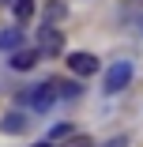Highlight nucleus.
Masks as SVG:
<instances>
[{
  "instance_id": "nucleus-9",
  "label": "nucleus",
  "mask_w": 143,
  "mask_h": 147,
  "mask_svg": "<svg viewBox=\"0 0 143 147\" xmlns=\"http://www.w3.org/2000/svg\"><path fill=\"white\" fill-rule=\"evenodd\" d=\"M64 147H94V143H91V136H83V132H72V136L64 140Z\"/></svg>"
},
{
  "instance_id": "nucleus-3",
  "label": "nucleus",
  "mask_w": 143,
  "mask_h": 147,
  "mask_svg": "<svg viewBox=\"0 0 143 147\" xmlns=\"http://www.w3.org/2000/svg\"><path fill=\"white\" fill-rule=\"evenodd\" d=\"M68 72L79 79H91L98 72V57L94 53H68Z\"/></svg>"
},
{
  "instance_id": "nucleus-1",
  "label": "nucleus",
  "mask_w": 143,
  "mask_h": 147,
  "mask_svg": "<svg viewBox=\"0 0 143 147\" xmlns=\"http://www.w3.org/2000/svg\"><path fill=\"white\" fill-rule=\"evenodd\" d=\"M132 76H136V68H132L128 61L109 64V68H105V79H102V91H105V94H121L124 87L132 83Z\"/></svg>"
},
{
  "instance_id": "nucleus-12",
  "label": "nucleus",
  "mask_w": 143,
  "mask_h": 147,
  "mask_svg": "<svg viewBox=\"0 0 143 147\" xmlns=\"http://www.w3.org/2000/svg\"><path fill=\"white\" fill-rule=\"evenodd\" d=\"M34 147H53V143H34Z\"/></svg>"
},
{
  "instance_id": "nucleus-4",
  "label": "nucleus",
  "mask_w": 143,
  "mask_h": 147,
  "mask_svg": "<svg viewBox=\"0 0 143 147\" xmlns=\"http://www.w3.org/2000/svg\"><path fill=\"white\" fill-rule=\"evenodd\" d=\"M60 49H64V34L56 30V26H42V34H38V53L56 57Z\"/></svg>"
},
{
  "instance_id": "nucleus-8",
  "label": "nucleus",
  "mask_w": 143,
  "mask_h": 147,
  "mask_svg": "<svg viewBox=\"0 0 143 147\" xmlns=\"http://www.w3.org/2000/svg\"><path fill=\"white\" fill-rule=\"evenodd\" d=\"M30 15H34V0H15V19L26 23Z\"/></svg>"
},
{
  "instance_id": "nucleus-6",
  "label": "nucleus",
  "mask_w": 143,
  "mask_h": 147,
  "mask_svg": "<svg viewBox=\"0 0 143 147\" xmlns=\"http://www.w3.org/2000/svg\"><path fill=\"white\" fill-rule=\"evenodd\" d=\"M19 45H23V30H19V26H11V30H0V49L15 53Z\"/></svg>"
},
{
  "instance_id": "nucleus-5",
  "label": "nucleus",
  "mask_w": 143,
  "mask_h": 147,
  "mask_svg": "<svg viewBox=\"0 0 143 147\" xmlns=\"http://www.w3.org/2000/svg\"><path fill=\"white\" fill-rule=\"evenodd\" d=\"M38 57H42L38 49H26V45H19V49L11 53V68H15V72H30V68L38 64Z\"/></svg>"
},
{
  "instance_id": "nucleus-10",
  "label": "nucleus",
  "mask_w": 143,
  "mask_h": 147,
  "mask_svg": "<svg viewBox=\"0 0 143 147\" xmlns=\"http://www.w3.org/2000/svg\"><path fill=\"white\" fill-rule=\"evenodd\" d=\"M72 132H75L72 125H56V128L49 132V140H64V136H72Z\"/></svg>"
},
{
  "instance_id": "nucleus-11",
  "label": "nucleus",
  "mask_w": 143,
  "mask_h": 147,
  "mask_svg": "<svg viewBox=\"0 0 143 147\" xmlns=\"http://www.w3.org/2000/svg\"><path fill=\"white\" fill-rule=\"evenodd\" d=\"M102 147H128V136H113V140L102 143Z\"/></svg>"
},
{
  "instance_id": "nucleus-2",
  "label": "nucleus",
  "mask_w": 143,
  "mask_h": 147,
  "mask_svg": "<svg viewBox=\"0 0 143 147\" xmlns=\"http://www.w3.org/2000/svg\"><path fill=\"white\" fill-rule=\"evenodd\" d=\"M56 79H45V83H38L30 94H26V102H30V109H38V113H45V109H53L56 106Z\"/></svg>"
},
{
  "instance_id": "nucleus-7",
  "label": "nucleus",
  "mask_w": 143,
  "mask_h": 147,
  "mask_svg": "<svg viewBox=\"0 0 143 147\" xmlns=\"http://www.w3.org/2000/svg\"><path fill=\"white\" fill-rule=\"evenodd\" d=\"M0 128H4V132H23L26 128V117L23 113H8L4 121H0Z\"/></svg>"
}]
</instances>
